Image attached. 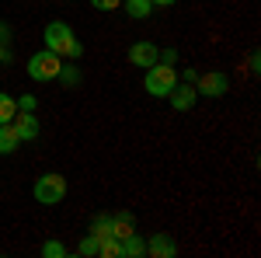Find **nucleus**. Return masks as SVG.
Masks as SVG:
<instances>
[{"mask_svg":"<svg viewBox=\"0 0 261 258\" xmlns=\"http://www.w3.org/2000/svg\"><path fill=\"white\" fill-rule=\"evenodd\" d=\"M14 115H18V101L0 91V122H14Z\"/></svg>","mask_w":261,"mask_h":258,"instance_id":"f3484780","label":"nucleus"},{"mask_svg":"<svg viewBox=\"0 0 261 258\" xmlns=\"http://www.w3.org/2000/svg\"><path fill=\"white\" fill-rule=\"evenodd\" d=\"M125 11H129V18L146 21L153 14V4H150V0H125Z\"/></svg>","mask_w":261,"mask_h":258,"instance_id":"ddd939ff","label":"nucleus"},{"mask_svg":"<svg viewBox=\"0 0 261 258\" xmlns=\"http://www.w3.org/2000/svg\"><path fill=\"white\" fill-rule=\"evenodd\" d=\"M157 53H161V49H157L153 42L143 39V42H136V45H129V63L146 70V66H153V63H157Z\"/></svg>","mask_w":261,"mask_h":258,"instance_id":"6e6552de","label":"nucleus"},{"mask_svg":"<svg viewBox=\"0 0 261 258\" xmlns=\"http://www.w3.org/2000/svg\"><path fill=\"white\" fill-rule=\"evenodd\" d=\"M60 66H63V56H56L53 49H39L32 60H28V77L45 84V80H56L60 77Z\"/></svg>","mask_w":261,"mask_h":258,"instance_id":"7ed1b4c3","label":"nucleus"},{"mask_svg":"<svg viewBox=\"0 0 261 258\" xmlns=\"http://www.w3.org/2000/svg\"><path fill=\"white\" fill-rule=\"evenodd\" d=\"M35 105H39L35 95H21L18 98V112H35Z\"/></svg>","mask_w":261,"mask_h":258,"instance_id":"aec40b11","label":"nucleus"},{"mask_svg":"<svg viewBox=\"0 0 261 258\" xmlns=\"http://www.w3.org/2000/svg\"><path fill=\"white\" fill-rule=\"evenodd\" d=\"M91 7H98V11H119L122 0H91Z\"/></svg>","mask_w":261,"mask_h":258,"instance_id":"412c9836","label":"nucleus"},{"mask_svg":"<svg viewBox=\"0 0 261 258\" xmlns=\"http://www.w3.org/2000/svg\"><path fill=\"white\" fill-rule=\"evenodd\" d=\"M146 255L174 258V255H178V241L171 238V234H150V241H146Z\"/></svg>","mask_w":261,"mask_h":258,"instance_id":"0eeeda50","label":"nucleus"},{"mask_svg":"<svg viewBox=\"0 0 261 258\" xmlns=\"http://www.w3.org/2000/svg\"><path fill=\"white\" fill-rule=\"evenodd\" d=\"M91 234L94 238H112V213H98L91 220Z\"/></svg>","mask_w":261,"mask_h":258,"instance_id":"2eb2a0df","label":"nucleus"},{"mask_svg":"<svg viewBox=\"0 0 261 258\" xmlns=\"http://www.w3.org/2000/svg\"><path fill=\"white\" fill-rule=\"evenodd\" d=\"M42 39H45V49H53L56 56H63V60H81L84 56L81 39L73 35V28H70L66 21H49Z\"/></svg>","mask_w":261,"mask_h":258,"instance_id":"f257e3e1","label":"nucleus"},{"mask_svg":"<svg viewBox=\"0 0 261 258\" xmlns=\"http://www.w3.org/2000/svg\"><path fill=\"white\" fill-rule=\"evenodd\" d=\"M98 255L101 258H122V241L119 238H98Z\"/></svg>","mask_w":261,"mask_h":258,"instance_id":"4468645a","label":"nucleus"},{"mask_svg":"<svg viewBox=\"0 0 261 258\" xmlns=\"http://www.w3.org/2000/svg\"><path fill=\"white\" fill-rule=\"evenodd\" d=\"M32 196H35V202H42V206H56V202L66 199V178L56 175V171H49V175H42V178L35 181Z\"/></svg>","mask_w":261,"mask_h":258,"instance_id":"20e7f679","label":"nucleus"},{"mask_svg":"<svg viewBox=\"0 0 261 258\" xmlns=\"http://www.w3.org/2000/svg\"><path fill=\"white\" fill-rule=\"evenodd\" d=\"M174 84H178V74H174V66H167V63H153V66H146L143 91H146L150 98H167Z\"/></svg>","mask_w":261,"mask_h":258,"instance_id":"f03ea898","label":"nucleus"},{"mask_svg":"<svg viewBox=\"0 0 261 258\" xmlns=\"http://www.w3.org/2000/svg\"><path fill=\"white\" fill-rule=\"evenodd\" d=\"M195 80H199V74H195L192 66H185V84H195Z\"/></svg>","mask_w":261,"mask_h":258,"instance_id":"b1692460","label":"nucleus"},{"mask_svg":"<svg viewBox=\"0 0 261 258\" xmlns=\"http://www.w3.org/2000/svg\"><path fill=\"white\" fill-rule=\"evenodd\" d=\"M167 101H171V108L188 112V108L199 101V91H195V84H174V87H171V95H167Z\"/></svg>","mask_w":261,"mask_h":258,"instance_id":"423d86ee","label":"nucleus"},{"mask_svg":"<svg viewBox=\"0 0 261 258\" xmlns=\"http://www.w3.org/2000/svg\"><path fill=\"white\" fill-rule=\"evenodd\" d=\"M63 84V87H77V84H81V70H77V66H73V63H63L60 66V77H56Z\"/></svg>","mask_w":261,"mask_h":258,"instance_id":"dca6fc26","label":"nucleus"},{"mask_svg":"<svg viewBox=\"0 0 261 258\" xmlns=\"http://www.w3.org/2000/svg\"><path fill=\"white\" fill-rule=\"evenodd\" d=\"M195 91H199V98H223V95L230 91V80H226V74L209 70V74H199V80H195Z\"/></svg>","mask_w":261,"mask_h":258,"instance_id":"39448f33","label":"nucleus"},{"mask_svg":"<svg viewBox=\"0 0 261 258\" xmlns=\"http://www.w3.org/2000/svg\"><path fill=\"white\" fill-rule=\"evenodd\" d=\"M14 119L18 122H11V126H14V133H18L21 143H28V139L39 136V119H35V112H18Z\"/></svg>","mask_w":261,"mask_h":258,"instance_id":"1a4fd4ad","label":"nucleus"},{"mask_svg":"<svg viewBox=\"0 0 261 258\" xmlns=\"http://www.w3.org/2000/svg\"><path fill=\"white\" fill-rule=\"evenodd\" d=\"M157 63H167V66H174V63H178V53H174V49H164V53H157Z\"/></svg>","mask_w":261,"mask_h":258,"instance_id":"4be33fe9","label":"nucleus"},{"mask_svg":"<svg viewBox=\"0 0 261 258\" xmlns=\"http://www.w3.org/2000/svg\"><path fill=\"white\" fill-rule=\"evenodd\" d=\"M133 230H136V217L133 213H112V238L125 241Z\"/></svg>","mask_w":261,"mask_h":258,"instance_id":"9d476101","label":"nucleus"},{"mask_svg":"<svg viewBox=\"0 0 261 258\" xmlns=\"http://www.w3.org/2000/svg\"><path fill=\"white\" fill-rule=\"evenodd\" d=\"M42 255L45 258H66L70 251H66V244H60V241H45L42 244Z\"/></svg>","mask_w":261,"mask_h":258,"instance_id":"a211bd4d","label":"nucleus"},{"mask_svg":"<svg viewBox=\"0 0 261 258\" xmlns=\"http://www.w3.org/2000/svg\"><path fill=\"white\" fill-rule=\"evenodd\" d=\"M143 255H146V241L133 230L129 238L122 241V258H143Z\"/></svg>","mask_w":261,"mask_h":258,"instance_id":"f8f14e48","label":"nucleus"},{"mask_svg":"<svg viewBox=\"0 0 261 258\" xmlns=\"http://www.w3.org/2000/svg\"><path fill=\"white\" fill-rule=\"evenodd\" d=\"M247 70H251V74H258L261 66H258V53H251V60H247Z\"/></svg>","mask_w":261,"mask_h":258,"instance_id":"5701e85b","label":"nucleus"},{"mask_svg":"<svg viewBox=\"0 0 261 258\" xmlns=\"http://www.w3.org/2000/svg\"><path fill=\"white\" fill-rule=\"evenodd\" d=\"M77 251H81L84 258H94V255H98V238H94V234H87V238L81 241V248H77Z\"/></svg>","mask_w":261,"mask_h":258,"instance_id":"6ab92c4d","label":"nucleus"},{"mask_svg":"<svg viewBox=\"0 0 261 258\" xmlns=\"http://www.w3.org/2000/svg\"><path fill=\"white\" fill-rule=\"evenodd\" d=\"M7 60V45H4V42H0V63Z\"/></svg>","mask_w":261,"mask_h":258,"instance_id":"bb28decb","label":"nucleus"},{"mask_svg":"<svg viewBox=\"0 0 261 258\" xmlns=\"http://www.w3.org/2000/svg\"><path fill=\"white\" fill-rule=\"evenodd\" d=\"M11 39V28H7V25H0V42H7Z\"/></svg>","mask_w":261,"mask_h":258,"instance_id":"393cba45","label":"nucleus"},{"mask_svg":"<svg viewBox=\"0 0 261 258\" xmlns=\"http://www.w3.org/2000/svg\"><path fill=\"white\" fill-rule=\"evenodd\" d=\"M153 7H171V4H178V0H150Z\"/></svg>","mask_w":261,"mask_h":258,"instance_id":"a878e982","label":"nucleus"},{"mask_svg":"<svg viewBox=\"0 0 261 258\" xmlns=\"http://www.w3.org/2000/svg\"><path fill=\"white\" fill-rule=\"evenodd\" d=\"M18 133H14V126H11V122H0V154H4V157H7V154H14V150H18Z\"/></svg>","mask_w":261,"mask_h":258,"instance_id":"9b49d317","label":"nucleus"}]
</instances>
